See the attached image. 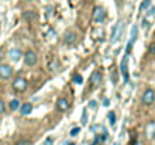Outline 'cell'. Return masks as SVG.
Returning <instances> with one entry per match:
<instances>
[{
	"mask_svg": "<svg viewBox=\"0 0 155 145\" xmlns=\"http://www.w3.org/2000/svg\"><path fill=\"white\" fill-rule=\"evenodd\" d=\"M12 88H14L15 92H24L27 89V80L24 77H17L12 82Z\"/></svg>",
	"mask_w": 155,
	"mask_h": 145,
	"instance_id": "6da1fadb",
	"label": "cell"
},
{
	"mask_svg": "<svg viewBox=\"0 0 155 145\" xmlns=\"http://www.w3.org/2000/svg\"><path fill=\"white\" fill-rule=\"evenodd\" d=\"M36 62H38V54H36V51L27 50V51L24 53V64H26L27 67H33V65H36Z\"/></svg>",
	"mask_w": 155,
	"mask_h": 145,
	"instance_id": "7a4b0ae2",
	"label": "cell"
},
{
	"mask_svg": "<svg viewBox=\"0 0 155 145\" xmlns=\"http://www.w3.org/2000/svg\"><path fill=\"white\" fill-rule=\"evenodd\" d=\"M105 17H107V11L104 9L103 6H97V8L94 9L92 18H94L95 23H103L104 20H105Z\"/></svg>",
	"mask_w": 155,
	"mask_h": 145,
	"instance_id": "3957f363",
	"label": "cell"
},
{
	"mask_svg": "<svg viewBox=\"0 0 155 145\" xmlns=\"http://www.w3.org/2000/svg\"><path fill=\"white\" fill-rule=\"evenodd\" d=\"M12 74H14V70H12L11 65H8V64H2V65H0V79H2V80L11 79Z\"/></svg>",
	"mask_w": 155,
	"mask_h": 145,
	"instance_id": "277c9868",
	"label": "cell"
},
{
	"mask_svg": "<svg viewBox=\"0 0 155 145\" xmlns=\"http://www.w3.org/2000/svg\"><path fill=\"white\" fill-rule=\"evenodd\" d=\"M122 33H124V21H119V23L113 27V32H111V38H110V41L114 43L116 38H117V40L122 38Z\"/></svg>",
	"mask_w": 155,
	"mask_h": 145,
	"instance_id": "5b68a950",
	"label": "cell"
},
{
	"mask_svg": "<svg viewBox=\"0 0 155 145\" xmlns=\"http://www.w3.org/2000/svg\"><path fill=\"white\" fill-rule=\"evenodd\" d=\"M155 101V91L154 89H146L145 92H143V95H142V103L143 104H146V106H149V104H152Z\"/></svg>",
	"mask_w": 155,
	"mask_h": 145,
	"instance_id": "8992f818",
	"label": "cell"
},
{
	"mask_svg": "<svg viewBox=\"0 0 155 145\" xmlns=\"http://www.w3.org/2000/svg\"><path fill=\"white\" fill-rule=\"evenodd\" d=\"M120 71H122V76H124L125 83H128V80H130V77H128V54L120 62Z\"/></svg>",
	"mask_w": 155,
	"mask_h": 145,
	"instance_id": "52a82bcc",
	"label": "cell"
},
{
	"mask_svg": "<svg viewBox=\"0 0 155 145\" xmlns=\"http://www.w3.org/2000/svg\"><path fill=\"white\" fill-rule=\"evenodd\" d=\"M56 107H57L60 112H66V110L69 109V103H68V100H66L65 97H60V98H57V101H56Z\"/></svg>",
	"mask_w": 155,
	"mask_h": 145,
	"instance_id": "ba28073f",
	"label": "cell"
},
{
	"mask_svg": "<svg viewBox=\"0 0 155 145\" xmlns=\"http://www.w3.org/2000/svg\"><path fill=\"white\" fill-rule=\"evenodd\" d=\"M75 41H77V33H75V32H66V33H65L63 43H65L66 46H72V44H75Z\"/></svg>",
	"mask_w": 155,
	"mask_h": 145,
	"instance_id": "9c48e42d",
	"label": "cell"
},
{
	"mask_svg": "<svg viewBox=\"0 0 155 145\" xmlns=\"http://www.w3.org/2000/svg\"><path fill=\"white\" fill-rule=\"evenodd\" d=\"M8 56H9V59L12 62H18L21 59V50L20 48H11L9 53H8Z\"/></svg>",
	"mask_w": 155,
	"mask_h": 145,
	"instance_id": "30bf717a",
	"label": "cell"
},
{
	"mask_svg": "<svg viewBox=\"0 0 155 145\" xmlns=\"http://www.w3.org/2000/svg\"><path fill=\"white\" fill-rule=\"evenodd\" d=\"M101 82H103V74H101L100 71H95V73L91 76V83H92L94 86H98V85H101Z\"/></svg>",
	"mask_w": 155,
	"mask_h": 145,
	"instance_id": "8fae6325",
	"label": "cell"
},
{
	"mask_svg": "<svg viewBox=\"0 0 155 145\" xmlns=\"http://www.w3.org/2000/svg\"><path fill=\"white\" fill-rule=\"evenodd\" d=\"M32 110H33L32 103H24V104L20 106V112H21V115H29Z\"/></svg>",
	"mask_w": 155,
	"mask_h": 145,
	"instance_id": "7c38bea8",
	"label": "cell"
},
{
	"mask_svg": "<svg viewBox=\"0 0 155 145\" xmlns=\"http://www.w3.org/2000/svg\"><path fill=\"white\" fill-rule=\"evenodd\" d=\"M146 135H148V138H155V123L154 121H151V123H148V126H146Z\"/></svg>",
	"mask_w": 155,
	"mask_h": 145,
	"instance_id": "4fadbf2b",
	"label": "cell"
},
{
	"mask_svg": "<svg viewBox=\"0 0 155 145\" xmlns=\"http://www.w3.org/2000/svg\"><path fill=\"white\" fill-rule=\"evenodd\" d=\"M20 106H21V104H20V101H18L17 98H14V100L9 101V109H11V110H18Z\"/></svg>",
	"mask_w": 155,
	"mask_h": 145,
	"instance_id": "5bb4252c",
	"label": "cell"
},
{
	"mask_svg": "<svg viewBox=\"0 0 155 145\" xmlns=\"http://www.w3.org/2000/svg\"><path fill=\"white\" fill-rule=\"evenodd\" d=\"M137 32H139V27L134 24V26L131 27V40H130V43H133V44H134V41L137 40Z\"/></svg>",
	"mask_w": 155,
	"mask_h": 145,
	"instance_id": "9a60e30c",
	"label": "cell"
},
{
	"mask_svg": "<svg viewBox=\"0 0 155 145\" xmlns=\"http://www.w3.org/2000/svg\"><path fill=\"white\" fill-rule=\"evenodd\" d=\"M91 130H92L95 135H101V133H104V132H107L103 126H92V127H91Z\"/></svg>",
	"mask_w": 155,
	"mask_h": 145,
	"instance_id": "2e32d148",
	"label": "cell"
},
{
	"mask_svg": "<svg viewBox=\"0 0 155 145\" xmlns=\"http://www.w3.org/2000/svg\"><path fill=\"white\" fill-rule=\"evenodd\" d=\"M38 15L35 14V11H26L24 12V18L26 20H33V18H36Z\"/></svg>",
	"mask_w": 155,
	"mask_h": 145,
	"instance_id": "e0dca14e",
	"label": "cell"
},
{
	"mask_svg": "<svg viewBox=\"0 0 155 145\" xmlns=\"http://www.w3.org/2000/svg\"><path fill=\"white\" fill-rule=\"evenodd\" d=\"M60 68H62V65H60L59 60H53L51 64H50V70H51V71H57V70H60Z\"/></svg>",
	"mask_w": 155,
	"mask_h": 145,
	"instance_id": "ac0fdd59",
	"label": "cell"
},
{
	"mask_svg": "<svg viewBox=\"0 0 155 145\" xmlns=\"http://www.w3.org/2000/svg\"><path fill=\"white\" fill-rule=\"evenodd\" d=\"M149 5H151V0H143V2L140 3V6H139L140 12H142V11H145V9H148V8H149Z\"/></svg>",
	"mask_w": 155,
	"mask_h": 145,
	"instance_id": "d6986e66",
	"label": "cell"
},
{
	"mask_svg": "<svg viewBox=\"0 0 155 145\" xmlns=\"http://www.w3.org/2000/svg\"><path fill=\"white\" fill-rule=\"evenodd\" d=\"M108 119H110V124L114 126L116 124V116H114V112H108Z\"/></svg>",
	"mask_w": 155,
	"mask_h": 145,
	"instance_id": "ffe728a7",
	"label": "cell"
},
{
	"mask_svg": "<svg viewBox=\"0 0 155 145\" xmlns=\"http://www.w3.org/2000/svg\"><path fill=\"white\" fill-rule=\"evenodd\" d=\"M72 80H74V82H75V83H77V85H81V83H83V77H81V76H80V74H75V76H74V79H72Z\"/></svg>",
	"mask_w": 155,
	"mask_h": 145,
	"instance_id": "44dd1931",
	"label": "cell"
},
{
	"mask_svg": "<svg viewBox=\"0 0 155 145\" xmlns=\"http://www.w3.org/2000/svg\"><path fill=\"white\" fill-rule=\"evenodd\" d=\"M81 123H83V124H86V123H87V110H86V109L83 110V118H81Z\"/></svg>",
	"mask_w": 155,
	"mask_h": 145,
	"instance_id": "7402d4cb",
	"label": "cell"
},
{
	"mask_svg": "<svg viewBox=\"0 0 155 145\" xmlns=\"http://www.w3.org/2000/svg\"><path fill=\"white\" fill-rule=\"evenodd\" d=\"M80 133V127H74L72 130H71V136H77Z\"/></svg>",
	"mask_w": 155,
	"mask_h": 145,
	"instance_id": "603a6c76",
	"label": "cell"
},
{
	"mask_svg": "<svg viewBox=\"0 0 155 145\" xmlns=\"http://www.w3.org/2000/svg\"><path fill=\"white\" fill-rule=\"evenodd\" d=\"M5 110H6V104L3 100H0V113H5Z\"/></svg>",
	"mask_w": 155,
	"mask_h": 145,
	"instance_id": "cb8c5ba5",
	"label": "cell"
},
{
	"mask_svg": "<svg viewBox=\"0 0 155 145\" xmlns=\"http://www.w3.org/2000/svg\"><path fill=\"white\" fill-rule=\"evenodd\" d=\"M15 145H32V144H30V141H27V139H21V141H18Z\"/></svg>",
	"mask_w": 155,
	"mask_h": 145,
	"instance_id": "d4e9b609",
	"label": "cell"
},
{
	"mask_svg": "<svg viewBox=\"0 0 155 145\" xmlns=\"http://www.w3.org/2000/svg\"><path fill=\"white\" fill-rule=\"evenodd\" d=\"M97 106H98V104H97V101H94V100H92V101H89V109H97Z\"/></svg>",
	"mask_w": 155,
	"mask_h": 145,
	"instance_id": "484cf974",
	"label": "cell"
},
{
	"mask_svg": "<svg viewBox=\"0 0 155 145\" xmlns=\"http://www.w3.org/2000/svg\"><path fill=\"white\" fill-rule=\"evenodd\" d=\"M149 54H155V43L149 46Z\"/></svg>",
	"mask_w": 155,
	"mask_h": 145,
	"instance_id": "4316f807",
	"label": "cell"
},
{
	"mask_svg": "<svg viewBox=\"0 0 155 145\" xmlns=\"http://www.w3.org/2000/svg\"><path fill=\"white\" fill-rule=\"evenodd\" d=\"M131 48H133V43H128V44H127V54L131 53Z\"/></svg>",
	"mask_w": 155,
	"mask_h": 145,
	"instance_id": "83f0119b",
	"label": "cell"
},
{
	"mask_svg": "<svg viewBox=\"0 0 155 145\" xmlns=\"http://www.w3.org/2000/svg\"><path fill=\"white\" fill-rule=\"evenodd\" d=\"M51 144H53L51 138H47V139H45V142H44V145H51Z\"/></svg>",
	"mask_w": 155,
	"mask_h": 145,
	"instance_id": "f1b7e54d",
	"label": "cell"
},
{
	"mask_svg": "<svg viewBox=\"0 0 155 145\" xmlns=\"http://www.w3.org/2000/svg\"><path fill=\"white\" fill-rule=\"evenodd\" d=\"M103 104H104V106H110V100H108V98H104Z\"/></svg>",
	"mask_w": 155,
	"mask_h": 145,
	"instance_id": "f546056e",
	"label": "cell"
},
{
	"mask_svg": "<svg viewBox=\"0 0 155 145\" xmlns=\"http://www.w3.org/2000/svg\"><path fill=\"white\" fill-rule=\"evenodd\" d=\"M148 14H149V15H154V14H155V6H154V8H151V9H149V12H148Z\"/></svg>",
	"mask_w": 155,
	"mask_h": 145,
	"instance_id": "4dcf8cb0",
	"label": "cell"
},
{
	"mask_svg": "<svg viewBox=\"0 0 155 145\" xmlns=\"http://www.w3.org/2000/svg\"><path fill=\"white\" fill-rule=\"evenodd\" d=\"M26 2H33V0H26Z\"/></svg>",
	"mask_w": 155,
	"mask_h": 145,
	"instance_id": "1f68e13d",
	"label": "cell"
},
{
	"mask_svg": "<svg viewBox=\"0 0 155 145\" xmlns=\"http://www.w3.org/2000/svg\"><path fill=\"white\" fill-rule=\"evenodd\" d=\"M0 57H2V53H0Z\"/></svg>",
	"mask_w": 155,
	"mask_h": 145,
	"instance_id": "d6a6232c",
	"label": "cell"
},
{
	"mask_svg": "<svg viewBox=\"0 0 155 145\" xmlns=\"http://www.w3.org/2000/svg\"><path fill=\"white\" fill-rule=\"evenodd\" d=\"M69 145H74V144H69Z\"/></svg>",
	"mask_w": 155,
	"mask_h": 145,
	"instance_id": "836d02e7",
	"label": "cell"
},
{
	"mask_svg": "<svg viewBox=\"0 0 155 145\" xmlns=\"http://www.w3.org/2000/svg\"><path fill=\"white\" fill-rule=\"evenodd\" d=\"M0 27H2V26H0Z\"/></svg>",
	"mask_w": 155,
	"mask_h": 145,
	"instance_id": "e575fe53",
	"label": "cell"
}]
</instances>
